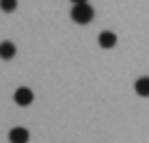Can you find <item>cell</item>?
<instances>
[{"mask_svg": "<svg viewBox=\"0 0 149 143\" xmlns=\"http://www.w3.org/2000/svg\"><path fill=\"white\" fill-rule=\"evenodd\" d=\"M13 100H15V104H19V106H28V104H33L35 93L28 89V87H19V89H15Z\"/></svg>", "mask_w": 149, "mask_h": 143, "instance_id": "7a4b0ae2", "label": "cell"}, {"mask_svg": "<svg viewBox=\"0 0 149 143\" xmlns=\"http://www.w3.org/2000/svg\"><path fill=\"white\" fill-rule=\"evenodd\" d=\"M30 135L26 128H22V126H17V128H11L9 130V141L11 143H28Z\"/></svg>", "mask_w": 149, "mask_h": 143, "instance_id": "3957f363", "label": "cell"}, {"mask_svg": "<svg viewBox=\"0 0 149 143\" xmlns=\"http://www.w3.org/2000/svg\"><path fill=\"white\" fill-rule=\"evenodd\" d=\"M0 9L4 13H13L17 9V0H0Z\"/></svg>", "mask_w": 149, "mask_h": 143, "instance_id": "52a82bcc", "label": "cell"}, {"mask_svg": "<svg viewBox=\"0 0 149 143\" xmlns=\"http://www.w3.org/2000/svg\"><path fill=\"white\" fill-rule=\"evenodd\" d=\"M69 15H71V20H74L76 24H89L91 20L95 18V11H93V7H91L89 2H82V4H74Z\"/></svg>", "mask_w": 149, "mask_h": 143, "instance_id": "6da1fadb", "label": "cell"}, {"mask_svg": "<svg viewBox=\"0 0 149 143\" xmlns=\"http://www.w3.org/2000/svg\"><path fill=\"white\" fill-rule=\"evenodd\" d=\"M97 41H100L102 48H115V46H117V35L110 33V30H104V33H100Z\"/></svg>", "mask_w": 149, "mask_h": 143, "instance_id": "5b68a950", "label": "cell"}, {"mask_svg": "<svg viewBox=\"0 0 149 143\" xmlns=\"http://www.w3.org/2000/svg\"><path fill=\"white\" fill-rule=\"evenodd\" d=\"M15 43H11V41H2L0 43V59H4V61H9V59H13L15 57Z\"/></svg>", "mask_w": 149, "mask_h": 143, "instance_id": "8992f818", "label": "cell"}, {"mask_svg": "<svg viewBox=\"0 0 149 143\" xmlns=\"http://www.w3.org/2000/svg\"><path fill=\"white\" fill-rule=\"evenodd\" d=\"M134 91L141 98H149V76H141L134 83Z\"/></svg>", "mask_w": 149, "mask_h": 143, "instance_id": "277c9868", "label": "cell"}, {"mask_svg": "<svg viewBox=\"0 0 149 143\" xmlns=\"http://www.w3.org/2000/svg\"><path fill=\"white\" fill-rule=\"evenodd\" d=\"M74 4H82V2H89V0H71Z\"/></svg>", "mask_w": 149, "mask_h": 143, "instance_id": "ba28073f", "label": "cell"}]
</instances>
